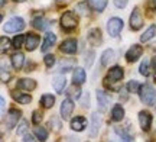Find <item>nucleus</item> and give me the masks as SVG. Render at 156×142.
I'll use <instances>...</instances> for the list:
<instances>
[{
	"mask_svg": "<svg viewBox=\"0 0 156 142\" xmlns=\"http://www.w3.org/2000/svg\"><path fill=\"white\" fill-rule=\"evenodd\" d=\"M139 97L142 103H145L147 106H152L156 100V90L155 87L151 84H142L139 90Z\"/></svg>",
	"mask_w": 156,
	"mask_h": 142,
	"instance_id": "nucleus-1",
	"label": "nucleus"
},
{
	"mask_svg": "<svg viewBox=\"0 0 156 142\" xmlns=\"http://www.w3.org/2000/svg\"><path fill=\"white\" fill-rule=\"evenodd\" d=\"M23 28H25V20L19 16H13L6 22V25L3 26V31L7 32V34H17Z\"/></svg>",
	"mask_w": 156,
	"mask_h": 142,
	"instance_id": "nucleus-2",
	"label": "nucleus"
},
{
	"mask_svg": "<svg viewBox=\"0 0 156 142\" xmlns=\"http://www.w3.org/2000/svg\"><path fill=\"white\" fill-rule=\"evenodd\" d=\"M61 26L64 29H67V31H73V29L77 28L78 25V17L77 15L74 13V12H65V13H62L61 16Z\"/></svg>",
	"mask_w": 156,
	"mask_h": 142,
	"instance_id": "nucleus-3",
	"label": "nucleus"
},
{
	"mask_svg": "<svg viewBox=\"0 0 156 142\" xmlns=\"http://www.w3.org/2000/svg\"><path fill=\"white\" fill-rule=\"evenodd\" d=\"M124 77V71L120 65H114L112 68L108 70V73H107V77L104 78V86H108L112 84V83H117V81H120L123 80Z\"/></svg>",
	"mask_w": 156,
	"mask_h": 142,
	"instance_id": "nucleus-4",
	"label": "nucleus"
},
{
	"mask_svg": "<svg viewBox=\"0 0 156 142\" xmlns=\"http://www.w3.org/2000/svg\"><path fill=\"white\" fill-rule=\"evenodd\" d=\"M122 29H123V20L120 17H112L107 22V31H108L110 36H113V38L119 36L120 32H122Z\"/></svg>",
	"mask_w": 156,
	"mask_h": 142,
	"instance_id": "nucleus-5",
	"label": "nucleus"
},
{
	"mask_svg": "<svg viewBox=\"0 0 156 142\" xmlns=\"http://www.w3.org/2000/svg\"><path fill=\"white\" fill-rule=\"evenodd\" d=\"M130 28L133 31H139L142 26H143V16H142V12H140L139 7H134L132 15H130Z\"/></svg>",
	"mask_w": 156,
	"mask_h": 142,
	"instance_id": "nucleus-6",
	"label": "nucleus"
},
{
	"mask_svg": "<svg viewBox=\"0 0 156 142\" xmlns=\"http://www.w3.org/2000/svg\"><path fill=\"white\" fill-rule=\"evenodd\" d=\"M142 54H143L142 45H139V44L132 45L127 49V52H126V60H127V63H134V61H137L142 57Z\"/></svg>",
	"mask_w": 156,
	"mask_h": 142,
	"instance_id": "nucleus-7",
	"label": "nucleus"
},
{
	"mask_svg": "<svg viewBox=\"0 0 156 142\" xmlns=\"http://www.w3.org/2000/svg\"><path fill=\"white\" fill-rule=\"evenodd\" d=\"M101 115L98 112H94L91 115V126H90V137L91 138H95L98 135V131L101 128Z\"/></svg>",
	"mask_w": 156,
	"mask_h": 142,
	"instance_id": "nucleus-8",
	"label": "nucleus"
},
{
	"mask_svg": "<svg viewBox=\"0 0 156 142\" xmlns=\"http://www.w3.org/2000/svg\"><path fill=\"white\" fill-rule=\"evenodd\" d=\"M139 123H140V128H142V131L147 132L151 129L152 126V115L151 112H147V110H140L139 112Z\"/></svg>",
	"mask_w": 156,
	"mask_h": 142,
	"instance_id": "nucleus-9",
	"label": "nucleus"
},
{
	"mask_svg": "<svg viewBox=\"0 0 156 142\" xmlns=\"http://www.w3.org/2000/svg\"><path fill=\"white\" fill-rule=\"evenodd\" d=\"M39 42H41L39 35L32 34V32H29L28 35H25V46H26L28 51H34V49H36L38 45H39Z\"/></svg>",
	"mask_w": 156,
	"mask_h": 142,
	"instance_id": "nucleus-10",
	"label": "nucleus"
},
{
	"mask_svg": "<svg viewBox=\"0 0 156 142\" xmlns=\"http://www.w3.org/2000/svg\"><path fill=\"white\" fill-rule=\"evenodd\" d=\"M112 142H134L133 137H130L123 128H116L114 129V137L112 138Z\"/></svg>",
	"mask_w": 156,
	"mask_h": 142,
	"instance_id": "nucleus-11",
	"label": "nucleus"
},
{
	"mask_svg": "<svg viewBox=\"0 0 156 142\" xmlns=\"http://www.w3.org/2000/svg\"><path fill=\"white\" fill-rule=\"evenodd\" d=\"M74 102L71 100V99H65L64 102H62L61 104V116H62V119H69L71 118V115H73L74 112Z\"/></svg>",
	"mask_w": 156,
	"mask_h": 142,
	"instance_id": "nucleus-12",
	"label": "nucleus"
},
{
	"mask_svg": "<svg viewBox=\"0 0 156 142\" xmlns=\"http://www.w3.org/2000/svg\"><path fill=\"white\" fill-rule=\"evenodd\" d=\"M20 119V110H16V109H10L9 110V113L6 116V125H7V129H12V128H15V125L17 123V120Z\"/></svg>",
	"mask_w": 156,
	"mask_h": 142,
	"instance_id": "nucleus-13",
	"label": "nucleus"
},
{
	"mask_svg": "<svg viewBox=\"0 0 156 142\" xmlns=\"http://www.w3.org/2000/svg\"><path fill=\"white\" fill-rule=\"evenodd\" d=\"M61 52L67 54V55H73L77 52V41L75 39H65L59 46Z\"/></svg>",
	"mask_w": 156,
	"mask_h": 142,
	"instance_id": "nucleus-14",
	"label": "nucleus"
},
{
	"mask_svg": "<svg viewBox=\"0 0 156 142\" xmlns=\"http://www.w3.org/2000/svg\"><path fill=\"white\" fill-rule=\"evenodd\" d=\"M88 42L93 46H98L101 42H103V34H101V31L98 28L90 29V32H88Z\"/></svg>",
	"mask_w": 156,
	"mask_h": 142,
	"instance_id": "nucleus-15",
	"label": "nucleus"
},
{
	"mask_svg": "<svg viewBox=\"0 0 156 142\" xmlns=\"http://www.w3.org/2000/svg\"><path fill=\"white\" fill-rule=\"evenodd\" d=\"M87 128V119L84 116H75L71 120V129L75 132H83Z\"/></svg>",
	"mask_w": 156,
	"mask_h": 142,
	"instance_id": "nucleus-16",
	"label": "nucleus"
},
{
	"mask_svg": "<svg viewBox=\"0 0 156 142\" xmlns=\"http://www.w3.org/2000/svg\"><path fill=\"white\" fill-rule=\"evenodd\" d=\"M12 97L13 100L20 104H29L32 102V96L30 94H26V93H22V91H12Z\"/></svg>",
	"mask_w": 156,
	"mask_h": 142,
	"instance_id": "nucleus-17",
	"label": "nucleus"
},
{
	"mask_svg": "<svg viewBox=\"0 0 156 142\" xmlns=\"http://www.w3.org/2000/svg\"><path fill=\"white\" fill-rule=\"evenodd\" d=\"M17 89L20 90H35L36 89V81L32 78H20L17 80Z\"/></svg>",
	"mask_w": 156,
	"mask_h": 142,
	"instance_id": "nucleus-18",
	"label": "nucleus"
},
{
	"mask_svg": "<svg viewBox=\"0 0 156 142\" xmlns=\"http://www.w3.org/2000/svg\"><path fill=\"white\" fill-rule=\"evenodd\" d=\"M85 78H87V74L84 71V68H75L73 74V83L75 86H81L85 83Z\"/></svg>",
	"mask_w": 156,
	"mask_h": 142,
	"instance_id": "nucleus-19",
	"label": "nucleus"
},
{
	"mask_svg": "<svg viewBox=\"0 0 156 142\" xmlns=\"http://www.w3.org/2000/svg\"><path fill=\"white\" fill-rule=\"evenodd\" d=\"M97 102H98V106H100V110L101 112H106L108 104H110V99L107 97V94L104 91L98 90L97 91Z\"/></svg>",
	"mask_w": 156,
	"mask_h": 142,
	"instance_id": "nucleus-20",
	"label": "nucleus"
},
{
	"mask_svg": "<svg viewBox=\"0 0 156 142\" xmlns=\"http://www.w3.org/2000/svg\"><path fill=\"white\" fill-rule=\"evenodd\" d=\"M55 42H56V36L55 34H52V32H48V34L44 36V44H42V52L45 51H48L51 46H54L55 45Z\"/></svg>",
	"mask_w": 156,
	"mask_h": 142,
	"instance_id": "nucleus-21",
	"label": "nucleus"
},
{
	"mask_svg": "<svg viewBox=\"0 0 156 142\" xmlns=\"http://www.w3.org/2000/svg\"><path fill=\"white\" fill-rule=\"evenodd\" d=\"M87 5L94 12H103L107 6V0H87Z\"/></svg>",
	"mask_w": 156,
	"mask_h": 142,
	"instance_id": "nucleus-22",
	"label": "nucleus"
},
{
	"mask_svg": "<svg viewBox=\"0 0 156 142\" xmlns=\"http://www.w3.org/2000/svg\"><path fill=\"white\" fill-rule=\"evenodd\" d=\"M124 118V109L122 104H114L112 109V119L114 122H120Z\"/></svg>",
	"mask_w": 156,
	"mask_h": 142,
	"instance_id": "nucleus-23",
	"label": "nucleus"
},
{
	"mask_svg": "<svg viewBox=\"0 0 156 142\" xmlns=\"http://www.w3.org/2000/svg\"><path fill=\"white\" fill-rule=\"evenodd\" d=\"M23 64H25V55L22 52H16L12 55V65L15 70H20L23 67Z\"/></svg>",
	"mask_w": 156,
	"mask_h": 142,
	"instance_id": "nucleus-24",
	"label": "nucleus"
},
{
	"mask_svg": "<svg viewBox=\"0 0 156 142\" xmlns=\"http://www.w3.org/2000/svg\"><path fill=\"white\" fill-rule=\"evenodd\" d=\"M52 86H54V89H55L56 93H61V91L64 90V87L67 86V78H65L64 75H58V77L54 78Z\"/></svg>",
	"mask_w": 156,
	"mask_h": 142,
	"instance_id": "nucleus-25",
	"label": "nucleus"
},
{
	"mask_svg": "<svg viewBox=\"0 0 156 142\" xmlns=\"http://www.w3.org/2000/svg\"><path fill=\"white\" fill-rule=\"evenodd\" d=\"M41 104L46 109H51L54 104H55V96L54 94H44V96L41 97Z\"/></svg>",
	"mask_w": 156,
	"mask_h": 142,
	"instance_id": "nucleus-26",
	"label": "nucleus"
},
{
	"mask_svg": "<svg viewBox=\"0 0 156 142\" xmlns=\"http://www.w3.org/2000/svg\"><path fill=\"white\" fill-rule=\"evenodd\" d=\"M155 35H156V26L155 25H151V26L143 32V35L140 36V41H142V42H147V41H151Z\"/></svg>",
	"mask_w": 156,
	"mask_h": 142,
	"instance_id": "nucleus-27",
	"label": "nucleus"
},
{
	"mask_svg": "<svg viewBox=\"0 0 156 142\" xmlns=\"http://www.w3.org/2000/svg\"><path fill=\"white\" fill-rule=\"evenodd\" d=\"M114 60V51L113 49H106V51L101 54V65H108Z\"/></svg>",
	"mask_w": 156,
	"mask_h": 142,
	"instance_id": "nucleus-28",
	"label": "nucleus"
},
{
	"mask_svg": "<svg viewBox=\"0 0 156 142\" xmlns=\"http://www.w3.org/2000/svg\"><path fill=\"white\" fill-rule=\"evenodd\" d=\"M12 42L7 36H0V54H6L10 49Z\"/></svg>",
	"mask_w": 156,
	"mask_h": 142,
	"instance_id": "nucleus-29",
	"label": "nucleus"
},
{
	"mask_svg": "<svg viewBox=\"0 0 156 142\" xmlns=\"http://www.w3.org/2000/svg\"><path fill=\"white\" fill-rule=\"evenodd\" d=\"M46 20H45L44 17H35L34 20H32V25H34L35 29H39V31H44L48 25H46Z\"/></svg>",
	"mask_w": 156,
	"mask_h": 142,
	"instance_id": "nucleus-30",
	"label": "nucleus"
},
{
	"mask_svg": "<svg viewBox=\"0 0 156 142\" xmlns=\"http://www.w3.org/2000/svg\"><path fill=\"white\" fill-rule=\"evenodd\" d=\"M139 71H140V74H142V75H145V77L151 75V63H149V60H145L143 63L140 64Z\"/></svg>",
	"mask_w": 156,
	"mask_h": 142,
	"instance_id": "nucleus-31",
	"label": "nucleus"
},
{
	"mask_svg": "<svg viewBox=\"0 0 156 142\" xmlns=\"http://www.w3.org/2000/svg\"><path fill=\"white\" fill-rule=\"evenodd\" d=\"M35 137L38 138L41 142H45L48 139V131L45 128H36L35 129Z\"/></svg>",
	"mask_w": 156,
	"mask_h": 142,
	"instance_id": "nucleus-32",
	"label": "nucleus"
},
{
	"mask_svg": "<svg viewBox=\"0 0 156 142\" xmlns=\"http://www.w3.org/2000/svg\"><path fill=\"white\" fill-rule=\"evenodd\" d=\"M23 42H25V35L19 34V35H16V36L13 38V41H12V45H13V48L19 49V48L23 45Z\"/></svg>",
	"mask_w": 156,
	"mask_h": 142,
	"instance_id": "nucleus-33",
	"label": "nucleus"
},
{
	"mask_svg": "<svg viewBox=\"0 0 156 142\" xmlns=\"http://www.w3.org/2000/svg\"><path fill=\"white\" fill-rule=\"evenodd\" d=\"M127 90L130 93H136V91L140 90V83L139 81H136V80H130L127 83Z\"/></svg>",
	"mask_w": 156,
	"mask_h": 142,
	"instance_id": "nucleus-34",
	"label": "nucleus"
},
{
	"mask_svg": "<svg viewBox=\"0 0 156 142\" xmlns=\"http://www.w3.org/2000/svg\"><path fill=\"white\" fill-rule=\"evenodd\" d=\"M42 118H44V115L41 110H35L34 113H32V123L35 125H39L41 122H42Z\"/></svg>",
	"mask_w": 156,
	"mask_h": 142,
	"instance_id": "nucleus-35",
	"label": "nucleus"
},
{
	"mask_svg": "<svg viewBox=\"0 0 156 142\" xmlns=\"http://www.w3.org/2000/svg\"><path fill=\"white\" fill-rule=\"evenodd\" d=\"M49 125L52 126V128H54L55 131H59V129H61V128H62V123H61V122H59V119H58L56 116H52V118H51V120H49Z\"/></svg>",
	"mask_w": 156,
	"mask_h": 142,
	"instance_id": "nucleus-36",
	"label": "nucleus"
},
{
	"mask_svg": "<svg viewBox=\"0 0 156 142\" xmlns=\"http://www.w3.org/2000/svg\"><path fill=\"white\" fill-rule=\"evenodd\" d=\"M44 61H45V65L46 67H52V65H55V55H52V54H46L44 58Z\"/></svg>",
	"mask_w": 156,
	"mask_h": 142,
	"instance_id": "nucleus-37",
	"label": "nucleus"
},
{
	"mask_svg": "<svg viewBox=\"0 0 156 142\" xmlns=\"http://www.w3.org/2000/svg\"><path fill=\"white\" fill-rule=\"evenodd\" d=\"M26 131H28V122L22 120L20 125L17 126V135H26Z\"/></svg>",
	"mask_w": 156,
	"mask_h": 142,
	"instance_id": "nucleus-38",
	"label": "nucleus"
},
{
	"mask_svg": "<svg viewBox=\"0 0 156 142\" xmlns=\"http://www.w3.org/2000/svg\"><path fill=\"white\" fill-rule=\"evenodd\" d=\"M9 78H10V73L7 71V68H0V81L6 83L9 81Z\"/></svg>",
	"mask_w": 156,
	"mask_h": 142,
	"instance_id": "nucleus-39",
	"label": "nucleus"
},
{
	"mask_svg": "<svg viewBox=\"0 0 156 142\" xmlns=\"http://www.w3.org/2000/svg\"><path fill=\"white\" fill-rule=\"evenodd\" d=\"M68 93H73L71 96L75 97V99H80V94H81V90H80V86L74 84L71 89H68Z\"/></svg>",
	"mask_w": 156,
	"mask_h": 142,
	"instance_id": "nucleus-40",
	"label": "nucleus"
},
{
	"mask_svg": "<svg viewBox=\"0 0 156 142\" xmlns=\"http://www.w3.org/2000/svg\"><path fill=\"white\" fill-rule=\"evenodd\" d=\"M87 2H85V3H80V5L77 6V12L78 10H81L83 12V15H88V9H87Z\"/></svg>",
	"mask_w": 156,
	"mask_h": 142,
	"instance_id": "nucleus-41",
	"label": "nucleus"
},
{
	"mask_svg": "<svg viewBox=\"0 0 156 142\" xmlns=\"http://www.w3.org/2000/svg\"><path fill=\"white\" fill-rule=\"evenodd\" d=\"M127 2L129 0H114V6L119 7V9H124L127 6Z\"/></svg>",
	"mask_w": 156,
	"mask_h": 142,
	"instance_id": "nucleus-42",
	"label": "nucleus"
},
{
	"mask_svg": "<svg viewBox=\"0 0 156 142\" xmlns=\"http://www.w3.org/2000/svg\"><path fill=\"white\" fill-rule=\"evenodd\" d=\"M23 142H36L34 139V137L32 135H29V133H26L25 137H23Z\"/></svg>",
	"mask_w": 156,
	"mask_h": 142,
	"instance_id": "nucleus-43",
	"label": "nucleus"
},
{
	"mask_svg": "<svg viewBox=\"0 0 156 142\" xmlns=\"http://www.w3.org/2000/svg\"><path fill=\"white\" fill-rule=\"evenodd\" d=\"M5 106H6V102L3 97H0V115H2V112L5 110Z\"/></svg>",
	"mask_w": 156,
	"mask_h": 142,
	"instance_id": "nucleus-44",
	"label": "nucleus"
},
{
	"mask_svg": "<svg viewBox=\"0 0 156 142\" xmlns=\"http://www.w3.org/2000/svg\"><path fill=\"white\" fill-rule=\"evenodd\" d=\"M6 3H7V0H0V7H3Z\"/></svg>",
	"mask_w": 156,
	"mask_h": 142,
	"instance_id": "nucleus-45",
	"label": "nucleus"
},
{
	"mask_svg": "<svg viewBox=\"0 0 156 142\" xmlns=\"http://www.w3.org/2000/svg\"><path fill=\"white\" fill-rule=\"evenodd\" d=\"M152 64H153V68H155V70H156V57H155V58H153V63H152Z\"/></svg>",
	"mask_w": 156,
	"mask_h": 142,
	"instance_id": "nucleus-46",
	"label": "nucleus"
},
{
	"mask_svg": "<svg viewBox=\"0 0 156 142\" xmlns=\"http://www.w3.org/2000/svg\"><path fill=\"white\" fill-rule=\"evenodd\" d=\"M15 2H17V3H23V2H26V0H15Z\"/></svg>",
	"mask_w": 156,
	"mask_h": 142,
	"instance_id": "nucleus-47",
	"label": "nucleus"
},
{
	"mask_svg": "<svg viewBox=\"0 0 156 142\" xmlns=\"http://www.w3.org/2000/svg\"><path fill=\"white\" fill-rule=\"evenodd\" d=\"M2 20H3V15L0 13V22H2Z\"/></svg>",
	"mask_w": 156,
	"mask_h": 142,
	"instance_id": "nucleus-48",
	"label": "nucleus"
},
{
	"mask_svg": "<svg viewBox=\"0 0 156 142\" xmlns=\"http://www.w3.org/2000/svg\"><path fill=\"white\" fill-rule=\"evenodd\" d=\"M153 5H155V7H156V0H153Z\"/></svg>",
	"mask_w": 156,
	"mask_h": 142,
	"instance_id": "nucleus-49",
	"label": "nucleus"
},
{
	"mask_svg": "<svg viewBox=\"0 0 156 142\" xmlns=\"http://www.w3.org/2000/svg\"><path fill=\"white\" fill-rule=\"evenodd\" d=\"M56 2H65V0H56Z\"/></svg>",
	"mask_w": 156,
	"mask_h": 142,
	"instance_id": "nucleus-50",
	"label": "nucleus"
}]
</instances>
